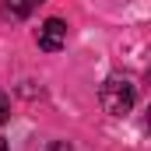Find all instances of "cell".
Wrapping results in <instances>:
<instances>
[{"label":"cell","mask_w":151,"mask_h":151,"mask_svg":"<svg viewBox=\"0 0 151 151\" xmlns=\"http://www.w3.org/2000/svg\"><path fill=\"white\" fill-rule=\"evenodd\" d=\"M35 4H42V0H4V14L14 18V21H21V18H28L35 11Z\"/></svg>","instance_id":"3957f363"},{"label":"cell","mask_w":151,"mask_h":151,"mask_svg":"<svg viewBox=\"0 0 151 151\" xmlns=\"http://www.w3.org/2000/svg\"><path fill=\"white\" fill-rule=\"evenodd\" d=\"M0 151H7V141H4V137H0Z\"/></svg>","instance_id":"8992f818"},{"label":"cell","mask_w":151,"mask_h":151,"mask_svg":"<svg viewBox=\"0 0 151 151\" xmlns=\"http://www.w3.org/2000/svg\"><path fill=\"white\" fill-rule=\"evenodd\" d=\"M134 99H137V88L127 81V77H109V81H102V88H99V102H102V109L109 116H123L134 109Z\"/></svg>","instance_id":"6da1fadb"},{"label":"cell","mask_w":151,"mask_h":151,"mask_svg":"<svg viewBox=\"0 0 151 151\" xmlns=\"http://www.w3.org/2000/svg\"><path fill=\"white\" fill-rule=\"evenodd\" d=\"M67 46V25L60 21V18H49L42 28H39V49H46V53H60Z\"/></svg>","instance_id":"7a4b0ae2"},{"label":"cell","mask_w":151,"mask_h":151,"mask_svg":"<svg viewBox=\"0 0 151 151\" xmlns=\"http://www.w3.org/2000/svg\"><path fill=\"white\" fill-rule=\"evenodd\" d=\"M49 151H70V148H67L63 141H56V144H53V148H49Z\"/></svg>","instance_id":"5b68a950"},{"label":"cell","mask_w":151,"mask_h":151,"mask_svg":"<svg viewBox=\"0 0 151 151\" xmlns=\"http://www.w3.org/2000/svg\"><path fill=\"white\" fill-rule=\"evenodd\" d=\"M7 116H11V106H7V99L0 95V123H7Z\"/></svg>","instance_id":"277c9868"}]
</instances>
